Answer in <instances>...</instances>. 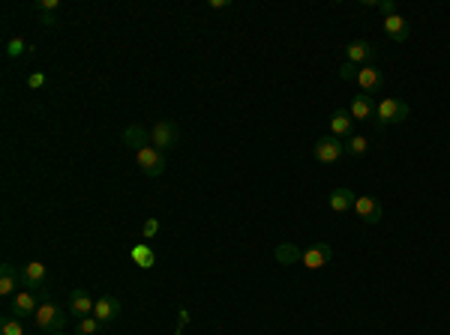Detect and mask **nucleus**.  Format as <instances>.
<instances>
[{
	"mask_svg": "<svg viewBox=\"0 0 450 335\" xmlns=\"http://www.w3.org/2000/svg\"><path fill=\"white\" fill-rule=\"evenodd\" d=\"M408 114H412L408 102H403V99H396V96H384L382 102L375 105L378 126H396V123H403V120H408Z\"/></svg>",
	"mask_w": 450,
	"mask_h": 335,
	"instance_id": "1",
	"label": "nucleus"
},
{
	"mask_svg": "<svg viewBox=\"0 0 450 335\" xmlns=\"http://www.w3.org/2000/svg\"><path fill=\"white\" fill-rule=\"evenodd\" d=\"M66 314L69 311H63L57 306V302H52V299H45L43 306H39V311L33 314V320H36V329H43V332H63V323H66Z\"/></svg>",
	"mask_w": 450,
	"mask_h": 335,
	"instance_id": "2",
	"label": "nucleus"
},
{
	"mask_svg": "<svg viewBox=\"0 0 450 335\" xmlns=\"http://www.w3.org/2000/svg\"><path fill=\"white\" fill-rule=\"evenodd\" d=\"M150 144H153L156 150H174L180 144V129L174 120H159V123L150 129Z\"/></svg>",
	"mask_w": 450,
	"mask_h": 335,
	"instance_id": "3",
	"label": "nucleus"
},
{
	"mask_svg": "<svg viewBox=\"0 0 450 335\" xmlns=\"http://www.w3.org/2000/svg\"><path fill=\"white\" fill-rule=\"evenodd\" d=\"M135 162H138V168H142L144 177H163L165 174V153H163V150H156L153 144H147V147L138 150Z\"/></svg>",
	"mask_w": 450,
	"mask_h": 335,
	"instance_id": "4",
	"label": "nucleus"
},
{
	"mask_svg": "<svg viewBox=\"0 0 450 335\" xmlns=\"http://www.w3.org/2000/svg\"><path fill=\"white\" fill-rule=\"evenodd\" d=\"M313 156H315V162H322V165H333V162L345 156V144L333 135H322L313 147Z\"/></svg>",
	"mask_w": 450,
	"mask_h": 335,
	"instance_id": "5",
	"label": "nucleus"
},
{
	"mask_svg": "<svg viewBox=\"0 0 450 335\" xmlns=\"http://www.w3.org/2000/svg\"><path fill=\"white\" fill-rule=\"evenodd\" d=\"M39 306H43V299H39L33 290H18L15 297H9V314H15V318H22V320L33 318Z\"/></svg>",
	"mask_w": 450,
	"mask_h": 335,
	"instance_id": "6",
	"label": "nucleus"
},
{
	"mask_svg": "<svg viewBox=\"0 0 450 335\" xmlns=\"http://www.w3.org/2000/svg\"><path fill=\"white\" fill-rule=\"evenodd\" d=\"M354 212L360 216V221H366V225H378V221H382V216H384L382 201H378L375 195H357Z\"/></svg>",
	"mask_w": 450,
	"mask_h": 335,
	"instance_id": "7",
	"label": "nucleus"
},
{
	"mask_svg": "<svg viewBox=\"0 0 450 335\" xmlns=\"http://www.w3.org/2000/svg\"><path fill=\"white\" fill-rule=\"evenodd\" d=\"M93 309H96V299H90V293L84 290V288H73L69 290V314H73L75 320H84V318H90L93 314Z\"/></svg>",
	"mask_w": 450,
	"mask_h": 335,
	"instance_id": "8",
	"label": "nucleus"
},
{
	"mask_svg": "<svg viewBox=\"0 0 450 335\" xmlns=\"http://www.w3.org/2000/svg\"><path fill=\"white\" fill-rule=\"evenodd\" d=\"M330 260H333V249H330L327 242H315V246H309L303 255H300V263H303L306 270H324Z\"/></svg>",
	"mask_w": 450,
	"mask_h": 335,
	"instance_id": "9",
	"label": "nucleus"
},
{
	"mask_svg": "<svg viewBox=\"0 0 450 335\" xmlns=\"http://www.w3.org/2000/svg\"><path fill=\"white\" fill-rule=\"evenodd\" d=\"M357 87H360V93H366V96H375L378 90L384 87V72L378 66H363V69H357Z\"/></svg>",
	"mask_w": 450,
	"mask_h": 335,
	"instance_id": "10",
	"label": "nucleus"
},
{
	"mask_svg": "<svg viewBox=\"0 0 450 335\" xmlns=\"http://www.w3.org/2000/svg\"><path fill=\"white\" fill-rule=\"evenodd\" d=\"M45 276H48V270H45L43 260H27L22 267V281H24V288H30V290L45 288Z\"/></svg>",
	"mask_w": 450,
	"mask_h": 335,
	"instance_id": "11",
	"label": "nucleus"
},
{
	"mask_svg": "<svg viewBox=\"0 0 450 335\" xmlns=\"http://www.w3.org/2000/svg\"><path fill=\"white\" fill-rule=\"evenodd\" d=\"M330 135L339 138V141L352 138L354 135V117L348 114V111H343V108L333 111V114H330Z\"/></svg>",
	"mask_w": 450,
	"mask_h": 335,
	"instance_id": "12",
	"label": "nucleus"
},
{
	"mask_svg": "<svg viewBox=\"0 0 450 335\" xmlns=\"http://www.w3.org/2000/svg\"><path fill=\"white\" fill-rule=\"evenodd\" d=\"M384 33H387V39H393V42H405V39L408 36H412V27H408V22H405V18L403 15H387L384 18Z\"/></svg>",
	"mask_w": 450,
	"mask_h": 335,
	"instance_id": "13",
	"label": "nucleus"
},
{
	"mask_svg": "<svg viewBox=\"0 0 450 335\" xmlns=\"http://www.w3.org/2000/svg\"><path fill=\"white\" fill-rule=\"evenodd\" d=\"M345 57H348V63H366L369 66V60L375 57V48L369 45V42H363V39H354V42H348L345 45Z\"/></svg>",
	"mask_w": 450,
	"mask_h": 335,
	"instance_id": "14",
	"label": "nucleus"
},
{
	"mask_svg": "<svg viewBox=\"0 0 450 335\" xmlns=\"http://www.w3.org/2000/svg\"><path fill=\"white\" fill-rule=\"evenodd\" d=\"M354 201H357V195L352 189H333L330 192V198H327V204H330V210L333 212H348V210H354Z\"/></svg>",
	"mask_w": 450,
	"mask_h": 335,
	"instance_id": "15",
	"label": "nucleus"
},
{
	"mask_svg": "<svg viewBox=\"0 0 450 335\" xmlns=\"http://www.w3.org/2000/svg\"><path fill=\"white\" fill-rule=\"evenodd\" d=\"M120 314V299H114V297H99L96 299V309H93V318L96 320H103V323H112L114 318Z\"/></svg>",
	"mask_w": 450,
	"mask_h": 335,
	"instance_id": "16",
	"label": "nucleus"
},
{
	"mask_svg": "<svg viewBox=\"0 0 450 335\" xmlns=\"http://www.w3.org/2000/svg\"><path fill=\"white\" fill-rule=\"evenodd\" d=\"M348 114H352L354 120H375V102H373V96H366V93H360L352 99V108H348Z\"/></svg>",
	"mask_w": 450,
	"mask_h": 335,
	"instance_id": "17",
	"label": "nucleus"
},
{
	"mask_svg": "<svg viewBox=\"0 0 450 335\" xmlns=\"http://www.w3.org/2000/svg\"><path fill=\"white\" fill-rule=\"evenodd\" d=\"M18 279H22V272H15L13 263H3V270H0V293H3V297H15Z\"/></svg>",
	"mask_w": 450,
	"mask_h": 335,
	"instance_id": "18",
	"label": "nucleus"
},
{
	"mask_svg": "<svg viewBox=\"0 0 450 335\" xmlns=\"http://www.w3.org/2000/svg\"><path fill=\"white\" fill-rule=\"evenodd\" d=\"M123 144L138 153L142 147L150 144V132H147L144 126H126V132H123Z\"/></svg>",
	"mask_w": 450,
	"mask_h": 335,
	"instance_id": "19",
	"label": "nucleus"
},
{
	"mask_svg": "<svg viewBox=\"0 0 450 335\" xmlns=\"http://www.w3.org/2000/svg\"><path fill=\"white\" fill-rule=\"evenodd\" d=\"M129 258H133L142 270H153L156 267V251L147 246V242H138V246H133V251H129Z\"/></svg>",
	"mask_w": 450,
	"mask_h": 335,
	"instance_id": "20",
	"label": "nucleus"
},
{
	"mask_svg": "<svg viewBox=\"0 0 450 335\" xmlns=\"http://www.w3.org/2000/svg\"><path fill=\"white\" fill-rule=\"evenodd\" d=\"M366 150H369V138L366 135H352L345 141V153L348 156H363Z\"/></svg>",
	"mask_w": 450,
	"mask_h": 335,
	"instance_id": "21",
	"label": "nucleus"
},
{
	"mask_svg": "<svg viewBox=\"0 0 450 335\" xmlns=\"http://www.w3.org/2000/svg\"><path fill=\"white\" fill-rule=\"evenodd\" d=\"M103 327H105V323H103V320H96L93 314H90V318L78 320V327H75V335H99V332H103Z\"/></svg>",
	"mask_w": 450,
	"mask_h": 335,
	"instance_id": "22",
	"label": "nucleus"
},
{
	"mask_svg": "<svg viewBox=\"0 0 450 335\" xmlns=\"http://www.w3.org/2000/svg\"><path fill=\"white\" fill-rule=\"evenodd\" d=\"M0 335H24L22 318H15V314H6V318L0 320Z\"/></svg>",
	"mask_w": 450,
	"mask_h": 335,
	"instance_id": "23",
	"label": "nucleus"
},
{
	"mask_svg": "<svg viewBox=\"0 0 450 335\" xmlns=\"http://www.w3.org/2000/svg\"><path fill=\"white\" fill-rule=\"evenodd\" d=\"M300 255H303V251H300L297 246H279L276 249V260L279 263H300Z\"/></svg>",
	"mask_w": 450,
	"mask_h": 335,
	"instance_id": "24",
	"label": "nucleus"
},
{
	"mask_svg": "<svg viewBox=\"0 0 450 335\" xmlns=\"http://www.w3.org/2000/svg\"><path fill=\"white\" fill-rule=\"evenodd\" d=\"M24 52H27V42H24L22 36H13V39H9V42H6V57H9V60L22 57Z\"/></svg>",
	"mask_w": 450,
	"mask_h": 335,
	"instance_id": "25",
	"label": "nucleus"
},
{
	"mask_svg": "<svg viewBox=\"0 0 450 335\" xmlns=\"http://www.w3.org/2000/svg\"><path fill=\"white\" fill-rule=\"evenodd\" d=\"M33 9H36L39 15H54L57 9H60V0H36Z\"/></svg>",
	"mask_w": 450,
	"mask_h": 335,
	"instance_id": "26",
	"label": "nucleus"
},
{
	"mask_svg": "<svg viewBox=\"0 0 450 335\" xmlns=\"http://www.w3.org/2000/svg\"><path fill=\"white\" fill-rule=\"evenodd\" d=\"M45 84H48V75L45 72H30L27 75V87L30 90H43Z\"/></svg>",
	"mask_w": 450,
	"mask_h": 335,
	"instance_id": "27",
	"label": "nucleus"
},
{
	"mask_svg": "<svg viewBox=\"0 0 450 335\" xmlns=\"http://www.w3.org/2000/svg\"><path fill=\"white\" fill-rule=\"evenodd\" d=\"M156 233H159V219H147L144 228H142V237H144V240H153Z\"/></svg>",
	"mask_w": 450,
	"mask_h": 335,
	"instance_id": "28",
	"label": "nucleus"
},
{
	"mask_svg": "<svg viewBox=\"0 0 450 335\" xmlns=\"http://www.w3.org/2000/svg\"><path fill=\"white\" fill-rule=\"evenodd\" d=\"M339 78H343V81H352V78H357V66H354V63H348V60H345V63L339 66Z\"/></svg>",
	"mask_w": 450,
	"mask_h": 335,
	"instance_id": "29",
	"label": "nucleus"
},
{
	"mask_svg": "<svg viewBox=\"0 0 450 335\" xmlns=\"http://www.w3.org/2000/svg\"><path fill=\"white\" fill-rule=\"evenodd\" d=\"M378 9L384 13V18L387 15H396V3H393V0H378Z\"/></svg>",
	"mask_w": 450,
	"mask_h": 335,
	"instance_id": "30",
	"label": "nucleus"
},
{
	"mask_svg": "<svg viewBox=\"0 0 450 335\" xmlns=\"http://www.w3.org/2000/svg\"><path fill=\"white\" fill-rule=\"evenodd\" d=\"M228 0H210V9H225Z\"/></svg>",
	"mask_w": 450,
	"mask_h": 335,
	"instance_id": "31",
	"label": "nucleus"
},
{
	"mask_svg": "<svg viewBox=\"0 0 450 335\" xmlns=\"http://www.w3.org/2000/svg\"><path fill=\"white\" fill-rule=\"evenodd\" d=\"M43 24H45V27H54L57 18H54V15H43Z\"/></svg>",
	"mask_w": 450,
	"mask_h": 335,
	"instance_id": "32",
	"label": "nucleus"
},
{
	"mask_svg": "<svg viewBox=\"0 0 450 335\" xmlns=\"http://www.w3.org/2000/svg\"><path fill=\"white\" fill-rule=\"evenodd\" d=\"M54 335H66V332H54Z\"/></svg>",
	"mask_w": 450,
	"mask_h": 335,
	"instance_id": "33",
	"label": "nucleus"
}]
</instances>
